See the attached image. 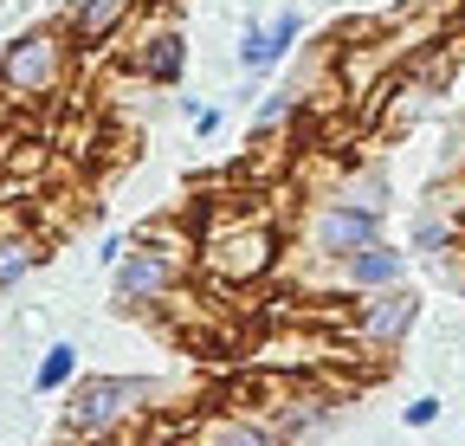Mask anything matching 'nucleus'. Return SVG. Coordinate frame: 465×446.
<instances>
[{
	"mask_svg": "<svg viewBox=\"0 0 465 446\" xmlns=\"http://www.w3.org/2000/svg\"><path fill=\"white\" fill-rule=\"evenodd\" d=\"M342 201H356V207H375V213H388V175L381 169H356V175H342V188H336Z\"/></svg>",
	"mask_w": 465,
	"mask_h": 446,
	"instance_id": "nucleus-15",
	"label": "nucleus"
},
{
	"mask_svg": "<svg viewBox=\"0 0 465 446\" xmlns=\"http://www.w3.org/2000/svg\"><path fill=\"white\" fill-rule=\"evenodd\" d=\"M298 33H304L298 7H284V14H272V20H246L240 52H232V59H240V72H246V78H265V72H278V65L291 59Z\"/></svg>",
	"mask_w": 465,
	"mask_h": 446,
	"instance_id": "nucleus-7",
	"label": "nucleus"
},
{
	"mask_svg": "<svg viewBox=\"0 0 465 446\" xmlns=\"http://www.w3.org/2000/svg\"><path fill=\"white\" fill-rule=\"evenodd\" d=\"M440 408H446L440 395H420V401H407V408H401V421H407V427H433V421H440Z\"/></svg>",
	"mask_w": 465,
	"mask_h": 446,
	"instance_id": "nucleus-16",
	"label": "nucleus"
},
{
	"mask_svg": "<svg viewBox=\"0 0 465 446\" xmlns=\"http://www.w3.org/2000/svg\"><path fill=\"white\" fill-rule=\"evenodd\" d=\"M72 59H78V45H72L65 20L14 33L7 45H0V104H7V110H26V104L58 97V91L72 84Z\"/></svg>",
	"mask_w": 465,
	"mask_h": 446,
	"instance_id": "nucleus-2",
	"label": "nucleus"
},
{
	"mask_svg": "<svg viewBox=\"0 0 465 446\" xmlns=\"http://www.w3.org/2000/svg\"><path fill=\"white\" fill-rule=\"evenodd\" d=\"M143 0H72V14H65V33L78 52H104L116 33H124L136 20Z\"/></svg>",
	"mask_w": 465,
	"mask_h": 446,
	"instance_id": "nucleus-11",
	"label": "nucleus"
},
{
	"mask_svg": "<svg viewBox=\"0 0 465 446\" xmlns=\"http://www.w3.org/2000/svg\"><path fill=\"white\" fill-rule=\"evenodd\" d=\"M414 323H420V298L407 292V285L362 292V304L349 311V330H356V343H369V350H401Z\"/></svg>",
	"mask_w": 465,
	"mask_h": 446,
	"instance_id": "nucleus-6",
	"label": "nucleus"
},
{
	"mask_svg": "<svg viewBox=\"0 0 465 446\" xmlns=\"http://www.w3.org/2000/svg\"><path fill=\"white\" fill-rule=\"evenodd\" d=\"M72 382H78V343H52L33 369V395H65Z\"/></svg>",
	"mask_w": 465,
	"mask_h": 446,
	"instance_id": "nucleus-13",
	"label": "nucleus"
},
{
	"mask_svg": "<svg viewBox=\"0 0 465 446\" xmlns=\"http://www.w3.org/2000/svg\"><path fill=\"white\" fill-rule=\"evenodd\" d=\"M182 278H188V265H174L168 253L130 240V253L110 265V292H116L124 311H155V304H168L174 292H182Z\"/></svg>",
	"mask_w": 465,
	"mask_h": 446,
	"instance_id": "nucleus-5",
	"label": "nucleus"
},
{
	"mask_svg": "<svg viewBox=\"0 0 465 446\" xmlns=\"http://www.w3.org/2000/svg\"><path fill=\"white\" fill-rule=\"evenodd\" d=\"M124 253H130V240H124V233H110V240L97 246V265H116V259H124Z\"/></svg>",
	"mask_w": 465,
	"mask_h": 446,
	"instance_id": "nucleus-18",
	"label": "nucleus"
},
{
	"mask_svg": "<svg viewBox=\"0 0 465 446\" xmlns=\"http://www.w3.org/2000/svg\"><path fill=\"white\" fill-rule=\"evenodd\" d=\"M0 7H20V0H0Z\"/></svg>",
	"mask_w": 465,
	"mask_h": 446,
	"instance_id": "nucleus-20",
	"label": "nucleus"
},
{
	"mask_svg": "<svg viewBox=\"0 0 465 446\" xmlns=\"http://www.w3.org/2000/svg\"><path fill=\"white\" fill-rule=\"evenodd\" d=\"M381 240V213L375 207H356V201H342V194H323L311 207V227H304V246L317 265H336L349 253H362Z\"/></svg>",
	"mask_w": 465,
	"mask_h": 446,
	"instance_id": "nucleus-4",
	"label": "nucleus"
},
{
	"mask_svg": "<svg viewBox=\"0 0 465 446\" xmlns=\"http://www.w3.org/2000/svg\"><path fill=\"white\" fill-rule=\"evenodd\" d=\"M33 265H45V233H33L14 207H0V292H14Z\"/></svg>",
	"mask_w": 465,
	"mask_h": 446,
	"instance_id": "nucleus-12",
	"label": "nucleus"
},
{
	"mask_svg": "<svg viewBox=\"0 0 465 446\" xmlns=\"http://www.w3.org/2000/svg\"><path fill=\"white\" fill-rule=\"evenodd\" d=\"M298 110H304V97L298 91H265L259 97V110H252V136H278V130H291V124H298Z\"/></svg>",
	"mask_w": 465,
	"mask_h": 446,
	"instance_id": "nucleus-14",
	"label": "nucleus"
},
{
	"mask_svg": "<svg viewBox=\"0 0 465 446\" xmlns=\"http://www.w3.org/2000/svg\"><path fill=\"white\" fill-rule=\"evenodd\" d=\"M188 117H194V136H213L220 130V110L213 104H188Z\"/></svg>",
	"mask_w": 465,
	"mask_h": 446,
	"instance_id": "nucleus-17",
	"label": "nucleus"
},
{
	"mask_svg": "<svg viewBox=\"0 0 465 446\" xmlns=\"http://www.w3.org/2000/svg\"><path fill=\"white\" fill-rule=\"evenodd\" d=\"M0 136H7V104H0Z\"/></svg>",
	"mask_w": 465,
	"mask_h": 446,
	"instance_id": "nucleus-19",
	"label": "nucleus"
},
{
	"mask_svg": "<svg viewBox=\"0 0 465 446\" xmlns=\"http://www.w3.org/2000/svg\"><path fill=\"white\" fill-rule=\"evenodd\" d=\"M188 446H284L272 433L265 414H246V408H207V414H188Z\"/></svg>",
	"mask_w": 465,
	"mask_h": 446,
	"instance_id": "nucleus-10",
	"label": "nucleus"
},
{
	"mask_svg": "<svg viewBox=\"0 0 465 446\" xmlns=\"http://www.w3.org/2000/svg\"><path fill=\"white\" fill-rule=\"evenodd\" d=\"M130 78H143V84H182V72H188V39H182V26L174 20H155V26H143V39L130 45Z\"/></svg>",
	"mask_w": 465,
	"mask_h": 446,
	"instance_id": "nucleus-8",
	"label": "nucleus"
},
{
	"mask_svg": "<svg viewBox=\"0 0 465 446\" xmlns=\"http://www.w3.org/2000/svg\"><path fill=\"white\" fill-rule=\"evenodd\" d=\"M284 259V240L272 220L259 213H207L201 220V246H194V265L226 292H252L278 272Z\"/></svg>",
	"mask_w": 465,
	"mask_h": 446,
	"instance_id": "nucleus-1",
	"label": "nucleus"
},
{
	"mask_svg": "<svg viewBox=\"0 0 465 446\" xmlns=\"http://www.w3.org/2000/svg\"><path fill=\"white\" fill-rule=\"evenodd\" d=\"M182 446H188V440H182Z\"/></svg>",
	"mask_w": 465,
	"mask_h": 446,
	"instance_id": "nucleus-21",
	"label": "nucleus"
},
{
	"mask_svg": "<svg viewBox=\"0 0 465 446\" xmlns=\"http://www.w3.org/2000/svg\"><path fill=\"white\" fill-rule=\"evenodd\" d=\"M330 272V285L336 292H388V285H407V253L401 246H388V240H375V246H362V253H349V259H336V265H323Z\"/></svg>",
	"mask_w": 465,
	"mask_h": 446,
	"instance_id": "nucleus-9",
	"label": "nucleus"
},
{
	"mask_svg": "<svg viewBox=\"0 0 465 446\" xmlns=\"http://www.w3.org/2000/svg\"><path fill=\"white\" fill-rule=\"evenodd\" d=\"M149 395L155 388L136 382V375H84V382H72L65 427L84 433V440H110L116 427H130V421L149 414Z\"/></svg>",
	"mask_w": 465,
	"mask_h": 446,
	"instance_id": "nucleus-3",
	"label": "nucleus"
}]
</instances>
